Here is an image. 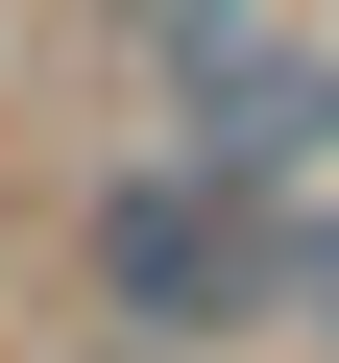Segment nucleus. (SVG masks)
I'll use <instances>...</instances> for the list:
<instances>
[{"mask_svg":"<svg viewBox=\"0 0 339 363\" xmlns=\"http://www.w3.org/2000/svg\"><path fill=\"white\" fill-rule=\"evenodd\" d=\"M73 291H97V339H170V363H218L243 315H291V218L267 194H218V169H121V194L73 218Z\"/></svg>","mask_w":339,"mask_h":363,"instance_id":"obj_1","label":"nucleus"},{"mask_svg":"<svg viewBox=\"0 0 339 363\" xmlns=\"http://www.w3.org/2000/svg\"><path fill=\"white\" fill-rule=\"evenodd\" d=\"M145 49H170V169H218V194H315L339 169V49L243 25V0H145Z\"/></svg>","mask_w":339,"mask_h":363,"instance_id":"obj_2","label":"nucleus"},{"mask_svg":"<svg viewBox=\"0 0 339 363\" xmlns=\"http://www.w3.org/2000/svg\"><path fill=\"white\" fill-rule=\"evenodd\" d=\"M291 315H339V218H315V242H291Z\"/></svg>","mask_w":339,"mask_h":363,"instance_id":"obj_3","label":"nucleus"},{"mask_svg":"<svg viewBox=\"0 0 339 363\" xmlns=\"http://www.w3.org/2000/svg\"><path fill=\"white\" fill-rule=\"evenodd\" d=\"M97 363H170V339H97Z\"/></svg>","mask_w":339,"mask_h":363,"instance_id":"obj_4","label":"nucleus"}]
</instances>
